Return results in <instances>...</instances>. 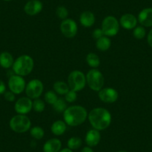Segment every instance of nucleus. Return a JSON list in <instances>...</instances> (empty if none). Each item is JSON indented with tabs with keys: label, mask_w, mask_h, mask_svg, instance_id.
Segmentation results:
<instances>
[{
	"label": "nucleus",
	"mask_w": 152,
	"mask_h": 152,
	"mask_svg": "<svg viewBox=\"0 0 152 152\" xmlns=\"http://www.w3.org/2000/svg\"><path fill=\"white\" fill-rule=\"evenodd\" d=\"M30 134L34 139L40 140L43 138L45 132L43 128H41L40 126H35L30 129Z\"/></svg>",
	"instance_id": "393cba45"
},
{
	"label": "nucleus",
	"mask_w": 152,
	"mask_h": 152,
	"mask_svg": "<svg viewBox=\"0 0 152 152\" xmlns=\"http://www.w3.org/2000/svg\"><path fill=\"white\" fill-rule=\"evenodd\" d=\"M4 98H5V100L8 102H15L16 99V95L14 94L13 92L11 91H5V93H4Z\"/></svg>",
	"instance_id": "2f4dec72"
},
{
	"label": "nucleus",
	"mask_w": 152,
	"mask_h": 152,
	"mask_svg": "<svg viewBox=\"0 0 152 152\" xmlns=\"http://www.w3.org/2000/svg\"><path fill=\"white\" fill-rule=\"evenodd\" d=\"M46 108V104L44 101L41 100L40 99H34L33 104H32V109L37 113H42L45 110Z\"/></svg>",
	"instance_id": "bb28decb"
},
{
	"label": "nucleus",
	"mask_w": 152,
	"mask_h": 152,
	"mask_svg": "<svg viewBox=\"0 0 152 152\" xmlns=\"http://www.w3.org/2000/svg\"><path fill=\"white\" fill-rule=\"evenodd\" d=\"M64 119L67 125L71 127L82 125L88 117V113L85 107L81 105L68 107L64 113Z\"/></svg>",
	"instance_id": "f03ea898"
},
{
	"label": "nucleus",
	"mask_w": 152,
	"mask_h": 152,
	"mask_svg": "<svg viewBox=\"0 0 152 152\" xmlns=\"http://www.w3.org/2000/svg\"><path fill=\"white\" fill-rule=\"evenodd\" d=\"M55 13H56L57 17L59 19H61V20H64L68 18L69 11L66 7L62 6V5L61 6H58L57 8Z\"/></svg>",
	"instance_id": "c756f323"
},
{
	"label": "nucleus",
	"mask_w": 152,
	"mask_h": 152,
	"mask_svg": "<svg viewBox=\"0 0 152 152\" xmlns=\"http://www.w3.org/2000/svg\"><path fill=\"white\" fill-rule=\"evenodd\" d=\"M59 152H73V151H72V150L69 149V148H64V149H62V150L60 151Z\"/></svg>",
	"instance_id": "e433bc0d"
},
{
	"label": "nucleus",
	"mask_w": 152,
	"mask_h": 152,
	"mask_svg": "<svg viewBox=\"0 0 152 152\" xmlns=\"http://www.w3.org/2000/svg\"><path fill=\"white\" fill-rule=\"evenodd\" d=\"M118 152H127L126 151H118Z\"/></svg>",
	"instance_id": "58836bf2"
},
{
	"label": "nucleus",
	"mask_w": 152,
	"mask_h": 152,
	"mask_svg": "<svg viewBox=\"0 0 152 152\" xmlns=\"http://www.w3.org/2000/svg\"><path fill=\"white\" fill-rule=\"evenodd\" d=\"M82 145V140L78 137H72L69 139L67 142V146L71 150H76L78 149Z\"/></svg>",
	"instance_id": "a878e982"
},
{
	"label": "nucleus",
	"mask_w": 152,
	"mask_h": 152,
	"mask_svg": "<svg viewBox=\"0 0 152 152\" xmlns=\"http://www.w3.org/2000/svg\"><path fill=\"white\" fill-rule=\"evenodd\" d=\"M14 59L13 55L8 52H2L0 53V66L4 69H10L13 66Z\"/></svg>",
	"instance_id": "6ab92c4d"
},
{
	"label": "nucleus",
	"mask_w": 152,
	"mask_h": 152,
	"mask_svg": "<svg viewBox=\"0 0 152 152\" xmlns=\"http://www.w3.org/2000/svg\"><path fill=\"white\" fill-rule=\"evenodd\" d=\"M96 46L98 50L102 51V52L107 51L111 46L110 39L108 37L103 36L96 40Z\"/></svg>",
	"instance_id": "412c9836"
},
{
	"label": "nucleus",
	"mask_w": 152,
	"mask_h": 152,
	"mask_svg": "<svg viewBox=\"0 0 152 152\" xmlns=\"http://www.w3.org/2000/svg\"><path fill=\"white\" fill-rule=\"evenodd\" d=\"M43 8V3L40 0H29L24 6V11L27 15L35 16L40 14Z\"/></svg>",
	"instance_id": "ddd939ff"
},
{
	"label": "nucleus",
	"mask_w": 152,
	"mask_h": 152,
	"mask_svg": "<svg viewBox=\"0 0 152 152\" xmlns=\"http://www.w3.org/2000/svg\"><path fill=\"white\" fill-rule=\"evenodd\" d=\"M66 125L64 121L57 120L51 126V131L55 136H61L66 131Z\"/></svg>",
	"instance_id": "aec40b11"
},
{
	"label": "nucleus",
	"mask_w": 152,
	"mask_h": 152,
	"mask_svg": "<svg viewBox=\"0 0 152 152\" xmlns=\"http://www.w3.org/2000/svg\"><path fill=\"white\" fill-rule=\"evenodd\" d=\"M53 88L54 91L57 94L60 95V96H65L67 92L70 90L68 84L62 81H58L55 82L53 85Z\"/></svg>",
	"instance_id": "4be33fe9"
},
{
	"label": "nucleus",
	"mask_w": 152,
	"mask_h": 152,
	"mask_svg": "<svg viewBox=\"0 0 152 152\" xmlns=\"http://www.w3.org/2000/svg\"><path fill=\"white\" fill-rule=\"evenodd\" d=\"M101 140V134L99 131L94 129L89 130L85 136V142L87 146L95 147L97 145Z\"/></svg>",
	"instance_id": "dca6fc26"
},
{
	"label": "nucleus",
	"mask_w": 152,
	"mask_h": 152,
	"mask_svg": "<svg viewBox=\"0 0 152 152\" xmlns=\"http://www.w3.org/2000/svg\"><path fill=\"white\" fill-rule=\"evenodd\" d=\"M87 118L93 128L99 131L107 129L112 122L110 112L104 107H96L91 110Z\"/></svg>",
	"instance_id": "f257e3e1"
},
{
	"label": "nucleus",
	"mask_w": 152,
	"mask_h": 152,
	"mask_svg": "<svg viewBox=\"0 0 152 152\" xmlns=\"http://www.w3.org/2000/svg\"><path fill=\"white\" fill-rule=\"evenodd\" d=\"M62 143L59 139L52 138L45 142L43 149L44 152H59Z\"/></svg>",
	"instance_id": "a211bd4d"
},
{
	"label": "nucleus",
	"mask_w": 152,
	"mask_h": 152,
	"mask_svg": "<svg viewBox=\"0 0 152 152\" xmlns=\"http://www.w3.org/2000/svg\"><path fill=\"white\" fill-rule=\"evenodd\" d=\"M147 41L149 46L152 48V28L148 32V34L147 37Z\"/></svg>",
	"instance_id": "f704fd0d"
},
{
	"label": "nucleus",
	"mask_w": 152,
	"mask_h": 152,
	"mask_svg": "<svg viewBox=\"0 0 152 152\" xmlns=\"http://www.w3.org/2000/svg\"><path fill=\"white\" fill-rule=\"evenodd\" d=\"M92 36H93V37L94 38V39H96V40H97L98 39L104 36V33L103 31H102V28H96L93 31V33H92Z\"/></svg>",
	"instance_id": "473e14b6"
},
{
	"label": "nucleus",
	"mask_w": 152,
	"mask_h": 152,
	"mask_svg": "<svg viewBox=\"0 0 152 152\" xmlns=\"http://www.w3.org/2000/svg\"><path fill=\"white\" fill-rule=\"evenodd\" d=\"M6 91V85L5 82L2 80H0V95H2Z\"/></svg>",
	"instance_id": "72a5a7b5"
},
{
	"label": "nucleus",
	"mask_w": 152,
	"mask_h": 152,
	"mask_svg": "<svg viewBox=\"0 0 152 152\" xmlns=\"http://www.w3.org/2000/svg\"><path fill=\"white\" fill-rule=\"evenodd\" d=\"M58 97L57 93L55 91L52 90H49V91L46 92L44 95V100L46 103L49 104L53 105L55 103L57 100H58Z\"/></svg>",
	"instance_id": "cd10ccee"
},
{
	"label": "nucleus",
	"mask_w": 152,
	"mask_h": 152,
	"mask_svg": "<svg viewBox=\"0 0 152 152\" xmlns=\"http://www.w3.org/2000/svg\"><path fill=\"white\" fill-rule=\"evenodd\" d=\"M2 1H5V2H11L12 0H2Z\"/></svg>",
	"instance_id": "4c0bfd02"
},
{
	"label": "nucleus",
	"mask_w": 152,
	"mask_h": 152,
	"mask_svg": "<svg viewBox=\"0 0 152 152\" xmlns=\"http://www.w3.org/2000/svg\"><path fill=\"white\" fill-rule=\"evenodd\" d=\"M81 152H94L93 150L92 149L91 147L90 146H86V147L83 148V149L81 150Z\"/></svg>",
	"instance_id": "c9c22d12"
},
{
	"label": "nucleus",
	"mask_w": 152,
	"mask_h": 152,
	"mask_svg": "<svg viewBox=\"0 0 152 152\" xmlns=\"http://www.w3.org/2000/svg\"><path fill=\"white\" fill-rule=\"evenodd\" d=\"M52 107H53V109L58 113H64L68 107L67 102L63 98H58V100L52 105Z\"/></svg>",
	"instance_id": "b1692460"
},
{
	"label": "nucleus",
	"mask_w": 152,
	"mask_h": 152,
	"mask_svg": "<svg viewBox=\"0 0 152 152\" xmlns=\"http://www.w3.org/2000/svg\"><path fill=\"white\" fill-rule=\"evenodd\" d=\"M62 34L66 38H73L78 33V25L72 19H66L63 20L60 26Z\"/></svg>",
	"instance_id": "9d476101"
},
{
	"label": "nucleus",
	"mask_w": 152,
	"mask_h": 152,
	"mask_svg": "<svg viewBox=\"0 0 152 152\" xmlns=\"http://www.w3.org/2000/svg\"><path fill=\"white\" fill-rule=\"evenodd\" d=\"M34 67V61L33 58L28 55H23L14 61L12 70L14 74L24 77L28 75L33 71Z\"/></svg>",
	"instance_id": "7ed1b4c3"
},
{
	"label": "nucleus",
	"mask_w": 152,
	"mask_h": 152,
	"mask_svg": "<svg viewBox=\"0 0 152 152\" xmlns=\"http://www.w3.org/2000/svg\"><path fill=\"white\" fill-rule=\"evenodd\" d=\"M86 80L88 87L93 91H100L104 85V77L102 72L97 69L89 70L86 75Z\"/></svg>",
	"instance_id": "20e7f679"
},
{
	"label": "nucleus",
	"mask_w": 152,
	"mask_h": 152,
	"mask_svg": "<svg viewBox=\"0 0 152 152\" xmlns=\"http://www.w3.org/2000/svg\"><path fill=\"white\" fill-rule=\"evenodd\" d=\"M33 101L28 97H22L17 100L14 104V110L17 114L26 115L32 110Z\"/></svg>",
	"instance_id": "f8f14e48"
},
{
	"label": "nucleus",
	"mask_w": 152,
	"mask_h": 152,
	"mask_svg": "<svg viewBox=\"0 0 152 152\" xmlns=\"http://www.w3.org/2000/svg\"><path fill=\"white\" fill-rule=\"evenodd\" d=\"M137 20L143 27H152V8L142 10L139 13Z\"/></svg>",
	"instance_id": "2eb2a0df"
},
{
	"label": "nucleus",
	"mask_w": 152,
	"mask_h": 152,
	"mask_svg": "<svg viewBox=\"0 0 152 152\" xmlns=\"http://www.w3.org/2000/svg\"><path fill=\"white\" fill-rule=\"evenodd\" d=\"M67 84L70 90L78 93L84 90L87 84L86 75L80 70H73L69 75Z\"/></svg>",
	"instance_id": "423d86ee"
},
{
	"label": "nucleus",
	"mask_w": 152,
	"mask_h": 152,
	"mask_svg": "<svg viewBox=\"0 0 152 152\" xmlns=\"http://www.w3.org/2000/svg\"><path fill=\"white\" fill-rule=\"evenodd\" d=\"M8 86L10 91L13 92L15 95H19L26 90V83L23 77L14 74L8 78Z\"/></svg>",
	"instance_id": "1a4fd4ad"
},
{
	"label": "nucleus",
	"mask_w": 152,
	"mask_h": 152,
	"mask_svg": "<svg viewBox=\"0 0 152 152\" xmlns=\"http://www.w3.org/2000/svg\"><path fill=\"white\" fill-rule=\"evenodd\" d=\"M119 21L114 16H107L102 21L101 28L104 36L110 37L119 33Z\"/></svg>",
	"instance_id": "0eeeda50"
},
{
	"label": "nucleus",
	"mask_w": 152,
	"mask_h": 152,
	"mask_svg": "<svg viewBox=\"0 0 152 152\" xmlns=\"http://www.w3.org/2000/svg\"><path fill=\"white\" fill-rule=\"evenodd\" d=\"M80 23L85 28H90L94 25L96 22V17L94 14L90 11H85L82 12L79 17Z\"/></svg>",
	"instance_id": "f3484780"
},
{
	"label": "nucleus",
	"mask_w": 152,
	"mask_h": 152,
	"mask_svg": "<svg viewBox=\"0 0 152 152\" xmlns=\"http://www.w3.org/2000/svg\"><path fill=\"white\" fill-rule=\"evenodd\" d=\"M77 98H78L77 92L72 90H69L66 94L64 96V99H65L67 103H73V102H75Z\"/></svg>",
	"instance_id": "7c9ffc66"
},
{
	"label": "nucleus",
	"mask_w": 152,
	"mask_h": 152,
	"mask_svg": "<svg viewBox=\"0 0 152 152\" xmlns=\"http://www.w3.org/2000/svg\"><path fill=\"white\" fill-rule=\"evenodd\" d=\"M133 35L137 40H142L145 37L146 31L143 26H137L133 31Z\"/></svg>",
	"instance_id": "c85d7f7f"
},
{
	"label": "nucleus",
	"mask_w": 152,
	"mask_h": 152,
	"mask_svg": "<svg viewBox=\"0 0 152 152\" xmlns=\"http://www.w3.org/2000/svg\"><path fill=\"white\" fill-rule=\"evenodd\" d=\"M86 62L93 69H97L100 66L101 64V61L99 55H96V53H93V52H90L87 55Z\"/></svg>",
	"instance_id": "5701e85b"
},
{
	"label": "nucleus",
	"mask_w": 152,
	"mask_h": 152,
	"mask_svg": "<svg viewBox=\"0 0 152 152\" xmlns=\"http://www.w3.org/2000/svg\"><path fill=\"white\" fill-rule=\"evenodd\" d=\"M98 96L102 102L107 104H112L116 102L119 99V93L116 90L112 87L102 88L98 92Z\"/></svg>",
	"instance_id": "9b49d317"
},
{
	"label": "nucleus",
	"mask_w": 152,
	"mask_h": 152,
	"mask_svg": "<svg viewBox=\"0 0 152 152\" xmlns=\"http://www.w3.org/2000/svg\"><path fill=\"white\" fill-rule=\"evenodd\" d=\"M9 126L14 132L23 134L27 132L31 129V122L26 115L17 114L11 119L9 122Z\"/></svg>",
	"instance_id": "39448f33"
},
{
	"label": "nucleus",
	"mask_w": 152,
	"mask_h": 152,
	"mask_svg": "<svg viewBox=\"0 0 152 152\" xmlns=\"http://www.w3.org/2000/svg\"><path fill=\"white\" fill-rule=\"evenodd\" d=\"M138 20L132 14H125L121 17L119 24L126 30H132L137 27Z\"/></svg>",
	"instance_id": "4468645a"
},
{
	"label": "nucleus",
	"mask_w": 152,
	"mask_h": 152,
	"mask_svg": "<svg viewBox=\"0 0 152 152\" xmlns=\"http://www.w3.org/2000/svg\"><path fill=\"white\" fill-rule=\"evenodd\" d=\"M43 82L39 79H32L26 84V94L27 97L31 99H39L43 93Z\"/></svg>",
	"instance_id": "6e6552de"
}]
</instances>
